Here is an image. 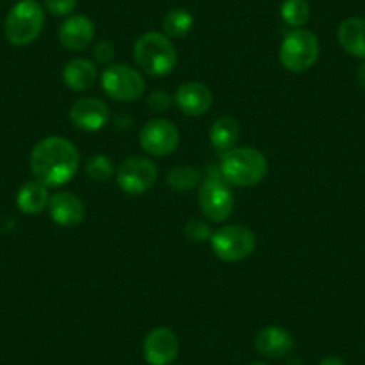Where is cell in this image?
Returning a JSON list of instances; mask_svg holds the SVG:
<instances>
[{
	"instance_id": "4dcf8cb0",
	"label": "cell",
	"mask_w": 365,
	"mask_h": 365,
	"mask_svg": "<svg viewBox=\"0 0 365 365\" xmlns=\"http://www.w3.org/2000/svg\"><path fill=\"white\" fill-rule=\"evenodd\" d=\"M251 365H269V364H263V361H255V364H251Z\"/></svg>"
},
{
	"instance_id": "484cf974",
	"label": "cell",
	"mask_w": 365,
	"mask_h": 365,
	"mask_svg": "<svg viewBox=\"0 0 365 365\" xmlns=\"http://www.w3.org/2000/svg\"><path fill=\"white\" fill-rule=\"evenodd\" d=\"M41 6L54 16H70L76 9L77 0H43Z\"/></svg>"
},
{
	"instance_id": "9c48e42d",
	"label": "cell",
	"mask_w": 365,
	"mask_h": 365,
	"mask_svg": "<svg viewBox=\"0 0 365 365\" xmlns=\"http://www.w3.org/2000/svg\"><path fill=\"white\" fill-rule=\"evenodd\" d=\"M115 174L118 188L128 195L145 194L158 181V167L143 156H133L122 161Z\"/></svg>"
},
{
	"instance_id": "ac0fdd59",
	"label": "cell",
	"mask_w": 365,
	"mask_h": 365,
	"mask_svg": "<svg viewBox=\"0 0 365 365\" xmlns=\"http://www.w3.org/2000/svg\"><path fill=\"white\" fill-rule=\"evenodd\" d=\"M336 40L347 54L365 59V19L349 16L342 20L336 29Z\"/></svg>"
},
{
	"instance_id": "d6986e66",
	"label": "cell",
	"mask_w": 365,
	"mask_h": 365,
	"mask_svg": "<svg viewBox=\"0 0 365 365\" xmlns=\"http://www.w3.org/2000/svg\"><path fill=\"white\" fill-rule=\"evenodd\" d=\"M48 199H51L48 188L43 182L34 179L20 188L19 195H16V205H19L20 212L26 215H38L48 206Z\"/></svg>"
},
{
	"instance_id": "7c38bea8",
	"label": "cell",
	"mask_w": 365,
	"mask_h": 365,
	"mask_svg": "<svg viewBox=\"0 0 365 365\" xmlns=\"http://www.w3.org/2000/svg\"><path fill=\"white\" fill-rule=\"evenodd\" d=\"M179 354V340L172 329L154 328L143 339V358L149 365H170Z\"/></svg>"
},
{
	"instance_id": "8992f818",
	"label": "cell",
	"mask_w": 365,
	"mask_h": 365,
	"mask_svg": "<svg viewBox=\"0 0 365 365\" xmlns=\"http://www.w3.org/2000/svg\"><path fill=\"white\" fill-rule=\"evenodd\" d=\"M213 255L226 263H237L249 258L256 249V235L240 224H230L215 230L210 238Z\"/></svg>"
},
{
	"instance_id": "e0dca14e",
	"label": "cell",
	"mask_w": 365,
	"mask_h": 365,
	"mask_svg": "<svg viewBox=\"0 0 365 365\" xmlns=\"http://www.w3.org/2000/svg\"><path fill=\"white\" fill-rule=\"evenodd\" d=\"M63 83L73 91H86L96 86L97 66L91 59L73 58L63 66Z\"/></svg>"
},
{
	"instance_id": "44dd1931",
	"label": "cell",
	"mask_w": 365,
	"mask_h": 365,
	"mask_svg": "<svg viewBox=\"0 0 365 365\" xmlns=\"http://www.w3.org/2000/svg\"><path fill=\"white\" fill-rule=\"evenodd\" d=\"M161 26H163V33L168 38H185L194 29V16L187 9L175 8L163 16Z\"/></svg>"
},
{
	"instance_id": "d4e9b609",
	"label": "cell",
	"mask_w": 365,
	"mask_h": 365,
	"mask_svg": "<svg viewBox=\"0 0 365 365\" xmlns=\"http://www.w3.org/2000/svg\"><path fill=\"white\" fill-rule=\"evenodd\" d=\"M212 227L208 226V222H202V220L192 219L188 220V224L185 226V235L190 238L192 242H206L212 238Z\"/></svg>"
},
{
	"instance_id": "7a4b0ae2",
	"label": "cell",
	"mask_w": 365,
	"mask_h": 365,
	"mask_svg": "<svg viewBox=\"0 0 365 365\" xmlns=\"http://www.w3.org/2000/svg\"><path fill=\"white\" fill-rule=\"evenodd\" d=\"M220 175L233 187H255L267 175L269 163L262 150L252 147H233L220 160Z\"/></svg>"
},
{
	"instance_id": "f546056e",
	"label": "cell",
	"mask_w": 365,
	"mask_h": 365,
	"mask_svg": "<svg viewBox=\"0 0 365 365\" xmlns=\"http://www.w3.org/2000/svg\"><path fill=\"white\" fill-rule=\"evenodd\" d=\"M356 79H358V84H360V86L365 90V61L361 63L360 66H358V70H356Z\"/></svg>"
},
{
	"instance_id": "9a60e30c",
	"label": "cell",
	"mask_w": 365,
	"mask_h": 365,
	"mask_svg": "<svg viewBox=\"0 0 365 365\" xmlns=\"http://www.w3.org/2000/svg\"><path fill=\"white\" fill-rule=\"evenodd\" d=\"M48 215L61 227H76L84 219V205L72 192H59L48 199Z\"/></svg>"
},
{
	"instance_id": "f1b7e54d",
	"label": "cell",
	"mask_w": 365,
	"mask_h": 365,
	"mask_svg": "<svg viewBox=\"0 0 365 365\" xmlns=\"http://www.w3.org/2000/svg\"><path fill=\"white\" fill-rule=\"evenodd\" d=\"M319 365H346V361L339 356H326L319 361Z\"/></svg>"
},
{
	"instance_id": "7402d4cb",
	"label": "cell",
	"mask_w": 365,
	"mask_h": 365,
	"mask_svg": "<svg viewBox=\"0 0 365 365\" xmlns=\"http://www.w3.org/2000/svg\"><path fill=\"white\" fill-rule=\"evenodd\" d=\"M167 185L175 192H188L201 185V172L190 165H175L168 170Z\"/></svg>"
},
{
	"instance_id": "5b68a950",
	"label": "cell",
	"mask_w": 365,
	"mask_h": 365,
	"mask_svg": "<svg viewBox=\"0 0 365 365\" xmlns=\"http://www.w3.org/2000/svg\"><path fill=\"white\" fill-rule=\"evenodd\" d=\"M321 45L317 36L308 29H292L285 34L279 45V63L292 73H303L310 70L319 59Z\"/></svg>"
},
{
	"instance_id": "2e32d148",
	"label": "cell",
	"mask_w": 365,
	"mask_h": 365,
	"mask_svg": "<svg viewBox=\"0 0 365 365\" xmlns=\"http://www.w3.org/2000/svg\"><path fill=\"white\" fill-rule=\"evenodd\" d=\"M255 347L265 358H283L292 351L294 339L285 328L267 326L256 333Z\"/></svg>"
},
{
	"instance_id": "52a82bcc",
	"label": "cell",
	"mask_w": 365,
	"mask_h": 365,
	"mask_svg": "<svg viewBox=\"0 0 365 365\" xmlns=\"http://www.w3.org/2000/svg\"><path fill=\"white\" fill-rule=\"evenodd\" d=\"M101 84L108 97L118 103H133L145 91L142 73L128 65H110L101 76Z\"/></svg>"
},
{
	"instance_id": "8fae6325",
	"label": "cell",
	"mask_w": 365,
	"mask_h": 365,
	"mask_svg": "<svg viewBox=\"0 0 365 365\" xmlns=\"http://www.w3.org/2000/svg\"><path fill=\"white\" fill-rule=\"evenodd\" d=\"M68 118L73 128L86 133H96L110 122V108L97 97H83L72 104Z\"/></svg>"
},
{
	"instance_id": "ffe728a7",
	"label": "cell",
	"mask_w": 365,
	"mask_h": 365,
	"mask_svg": "<svg viewBox=\"0 0 365 365\" xmlns=\"http://www.w3.org/2000/svg\"><path fill=\"white\" fill-rule=\"evenodd\" d=\"M240 138V124L231 117H219L210 129V142L219 153L233 149Z\"/></svg>"
},
{
	"instance_id": "83f0119b",
	"label": "cell",
	"mask_w": 365,
	"mask_h": 365,
	"mask_svg": "<svg viewBox=\"0 0 365 365\" xmlns=\"http://www.w3.org/2000/svg\"><path fill=\"white\" fill-rule=\"evenodd\" d=\"M115 48L110 41H99V43L93 47V59L101 65H108V63L113 59Z\"/></svg>"
},
{
	"instance_id": "4316f807",
	"label": "cell",
	"mask_w": 365,
	"mask_h": 365,
	"mask_svg": "<svg viewBox=\"0 0 365 365\" xmlns=\"http://www.w3.org/2000/svg\"><path fill=\"white\" fill-rule=\"evenodd\" d=\"M172 104V99L170 96H168L167 91H153L149 96V99H147V106L150 108L153 111H156V113H163V111H167L168 108H170Z\"/></svg>"
},
{
	"instance_id": "603a6c76",
	"label": "cell",
	"mask_w": 365,
	"mask_h": 365,
	"mask_svg": "<svg viewBox=\"0 0 365 365\" xmlns=\"http://www.w3.org/2000/svg\"><path fill=\"white\" fill-rule=\"evenodd\" d=\"M283 22L292 29H301L310 20L312 9L308 0H283L279 8Z\"/></svg>"
},
{
	"instance_id": "ba28073f",
	"label": "cell",
	"mask_w": 365,
	"mask_h": 365,
	"mask_svg": "<svg viewBox=\"0 0 365 365\" xmlns=\"http://www.w3.org/2000/svg\"><path fill=\"white\" fill-rule=\"evenodd\" d=\"M201 213L210 222L220 224L230 219L235 208V197L231 188L222 179L208 178L199 185L197 195Z\"/></svg>"
},
{
	"instance_id": "277c9868",
	"label": "cell",
	"mask_w": 365,
	"mask_h": 365,
	"mask_svg": "<svg viewBox=\"0 0 365 365\" xmlns=\"http://www.w3.org/2000/svg\"><path fill=\"white\" fill-rule=\"evenodd\" d=\"M45 26V9L38 0H19L4 22L6 40L15 47L34 43Z\"/></svg>"
},
{
	"instance_id": "cb8c5ba5",
	"label": "cell",
	"mask_w": 365,
	"mask_h": 365,
	"mask_svg": "<svg viewBox=\"0 0 365 365\" xmlns=\"http://www.w3.org/2000/svg\"><path fill=\"white\" fill-rule=\"evenodd\" d=\"M84 172H86L88 178L93 179V181L106 182L110 181L111 175L117 170H115L113 161H111L106 154H93V156L88 158L86 163H84Z\"/></svg>"
},
{
	"instance_id": "6da1fadb",
	"label": "cell",
	"mask_w": 365,
	"mask_h": 365,
	"mask_svg": "<svg viewBox=\"0 0 365 365\" xmlns=\"http://www.w3.org/2000/svg\"><path fill=\"white\" fill-rule=\"evenodd\" d=\"M81 165L79 149L63 136H47L33 147L29 167L34 179L47 188L66 185L77 174Z\"/></svg>"
},
{
	"instance_id": "30bf717a",
	"label": "cell",
	"mask_w": 365,
	"mask_h": 365,
	"mask_svg": "<svg viewBox=\"0 0 365 365\" xmlns=\"http://www.w3.org/2000/svg\"><path fill=\"white\" fill-rule=\"evenodd\" d=\"M138 138L147 154L165 158L179 147V129L167 118H150L142 125Z\"/></svg>"
},
{
	"instance_id": "5bb4252c",
	"label": "cell",
	"mask_w": 365,
	"mask_h": 365,
	"mask_svg": "<svg viewBox=\"0 0 365 365\" xmlns=\"http://www.w3.org/2000/svg\"><path fill=\"white\" fill-rule=\"evenodd\" d=\"M175 106L188 117H201L213 106V93L205 83L188 81L178 88L174 96Z\"/></svg>"
},
{
	"instance_id": "3957f363",
	"label": "cell",
	"mask_w": 365,
	"mask_h": 365,
	"mask_svg": "<svg viewBox=\"0 0 365 365\" xmlns=\"http://www.w3.org/2000/svg\"><path fill=\"white\" fill-rule=\"evenodd\" d=\"M133 58L136 66L143 73L153 77H163L174 70L178 63V52L174 43L165 33L158 31H147L133 47Z\"/></svg>"
},
{
	"instance_id": "4fadbf2b",
	"label": "cell",
	"mask_w": 365,
	"mask_h": 365,
	"mask_svg": "<svg viewBox=\"0 0 365 365\" xmlns=\"http://www.w3.org/2000/svg\"><path fill=\"white\" fill-rule=\"evenodd\" d=\"M59 43L70 52H81L90 47L96 38V24L86 15H70L59 26Z\"/></svg>"
}]
</instances>
